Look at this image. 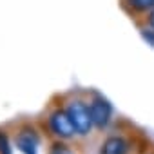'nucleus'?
Here are the masks:
<instances>
[{
    "label": "nucleus",
    "instance_id": "nucleus-8",
    "mask_svg": "<svg viewBox=\"0 0 154 154\" xmlns=\"http://www.w3.org/2000/svg\"><path fill=\"white\" fill-rule=\"evenodd\" d=\"M49 154H74V152H72L65 143H60V141H58V143H53V145H51Z\"/></svg>",
    "mask_w": 154,
    "mask_h": 154
},
{
    "label": "nucleus",
    "instance_id": "nucleus-1",
    "mask_svg": "<svg viewBox=\"0 0 154 154\" xmlns=\"http://www.w3.org/2000/svg\"><path fill=\"white\" fill-rule=\"evenodd\" d=\"M67 112H69V116H71V120H72V123H74L76 132H78V134L85 136V134L91 132V129H93L94 123H93L89 107H87L84 102H80V100L71 102L69 107H67Z\"/></svg>",
    "mask_w": 154,
    "mask_h": 154
},
{
    "label": "nucleus",
    "instance_id": "nucleus-5",
    "mask_svg": "<svg viewBox=\"0 0 154 154\" xmlns=\"http://www.w3.org/2000/svg\"><path fill=\"white\" fill-rule=\"evenodd\" d=\"M100 154H129V143L122 136H109L102 143Z\"/></svg>",
    "mask_w": 154,
    "mask_h": 154
},
{
    "label": "nucleus",
    "instance_id": "nucleus-2",
    "mask_svg": "<svg viewBox=\"0 0 154 154\" xmlns=\"http://www.w3.org/2000/svg\"><path fill=\"white\" fill-rule=\"evenodd\" d=\"M49 127H51V131H53L56 136H60V138H71V136L76 132V127H74V123H72L69 112H67V111H62V109L54 111V112L49 116Z\"/></svg>",
    "mask_w": 154,
    "mask_h": 154
},
{
    "label": "nucleus",
    "instance_id": "nucleus-10",
    "mask_svg": "<svg viewBox=\"0 0 154 154\" xmlns=\"http://www.w3.org/2000/svg\"><path fill=\"white\" fill-rule=\"evenodd\" d=\"M149 22H150V26L154 27V9H152V13H150V17H149Z\"/></svg>",
    "mask_w": 154,
    "mask_h": 154
},
{
    "label": "nucleus",
    "instance_id": "nucleus-6",
    "mask_svg": "<svg viewBox=\"0 0 154 154\" xmlns=\"http://www.w3.org/2000/svg\"><path fill=\"white\" fill-rule=\"evenodd\" d=\"M0 154H13L9 138H8V134L4 131H0Z\"/></svg>",
    "mask_w": 154,
    "mask_h": 154
},
{
    "label": "nucleus",
    "instance_id": "nucleus-9",
    "mask_svg": "<svg viewBox=\"0 0 154 154\" xmlns=\"http://www.w3.org/2000/svg\"><path fill=\"white\" fill-rule=\"evenodd\" d=\"M141 36L147 40V44H150V45L154 47V31H150V29H141Z\"/></svg>",
    "mask_w": 154,
    "mask_h": 154
},
{
    "label": "nucleus",
    "instance_id": "nucleus-4",
    "mask_svg": "<svg viewBox=\"0 0 154 154\" xmlns=\"http://www.w3.org/2000/svg\"><path fill=\"white\" fill-rule=\"evenodd\" d=\"M40 140L35 134V131H20L17 136V147L24 154H38Z\"/></svg>",
    "mask_w": 154,
    "mask_h": 154
},
{
    "label": "nucleus",
    "instance_id": "nucleus-7",
    "mask_svg": "<svg viewBox=\"0 0 154 154\" xmlns=\"http://www.w3.org/2000/svg\"><path fill=\"white\" fill-rule=\"evenodd\" d=\"M129 2H131V6L134 9H140V11L154 8V0H129Z\"/></svg>",
    "mask_w": 154,
    "mask_h": 154
},
{
    "label": "nucleus",
    "instance_id": "nucleus-3",
    "mask_svg": "<svg viewBox=\"0 0 154 154\" xmlns=\"http://www.w3.org/2000/svg\"><path fill=\"white\" fill-rule=\"evenodd\" d=\"M89 112H91V118H93V123L98 127V129H103L107 127V123L111 122V116H112V107L111 103L105 100V98H94L89 105Z\"/></svg>",
    "mask_w": 154,
    "mask_h": 154
}]
</instances>
